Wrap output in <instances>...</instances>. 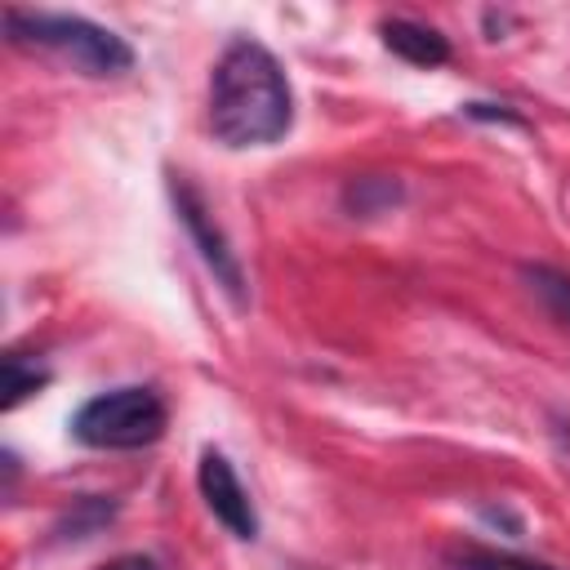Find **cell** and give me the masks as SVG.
<instances>
[{"instance_id": "obj_7", "label": "cell", "mask_w": 570, "mask_h": 570, "mask_svg": "<svg viewBox=\"0 0 570 570\" xmlns=\"http://www.w3.org/2000/svg\"><path fill=\"white\" fill-rule=\"evenodd\" d=\"M343 200H347L352 214H365V218H370V214H383V209H392V205L401 200V183L370 174V178H356V183L343 191Z\"/></svg>"}, {"instance_id": "obj_3", "label": "cell", "mask_w": 570, "mask_h": 570, "mask_svg": "<svg viewBox=\"0 0 570 570\" xmlns=\"http://www.w3.org/2000/svg\"><path fill=\"white\" fill-rule=\"evenodd\" d=\"M160 432H165V401L142 383L98 392L71 419V436L89 450H142L160 441Z\"/></svg>"}, {"instance_id": "obj_1", "label": "cell", "mask_w": 570, "mask_h": 570, "mask_svg": "<svg viewBox=\"0 0 570 570\" xmlns=\"http://www.w3.org/2000/svg\"><path fill=\"white\" fill-rule=\"evenodd\" d=\"M294 125V94L276 53L236 36L209 76V129L223 147H272Z\"/></svg>"}, {"instance_id": "obj_9", "label": "cell", "mask_w": 570, "mask_h": 570, "mask_svg": "<svg viewBox=\"0 0 570 570\" xmlns=\"http://www.w3.org/2000/svg\"><path fill=\"white\" fill-rule=\"evenodd\" d=\"M525 281L552 307V316H561L570 325V276L566 272H552V267H525Z\"/></svg>"}, {"instance_id": "obj_5", "label": "cell", "mask_w": 570, "mask_h": 570, "mask_svg": "<svg viewBox=\"0 0 570 570\" xmlns=\"http://www.w3.org/2000/svg\"><path fill=\"white\" fill-rule=\"evenodd\" d=\"M196 481H200V494H205L209 512H214L236 539H254V534H258V517H254L249 490L240 485V476H236V468L227 463L223 450H205V454H200Z\"/></svg>"}, {"instance_id": "obj_6", "label": "cell", "mask_w": 570, "mask_h": 570, "mask_svg": "<svg viewBox=\"0 0 570 570\" xmlns=\"http://www.w3.org/2000/svg\"><path fill=\"white\" fill-rule=\"evenodd\" d=\"M379 36H383V45H387L396 58H405L410 67H441V62H450V40H445L436 27H428V22H414V18H383V22H379Z\"/></svg>"}, {"instance_id": "obj_10", "label": "cell", "mask_w": 570, "mask_h": 570, "mask_svg": "<svg viewBox=\"0 0 570 570\" xmlns=\"http://www.w3.org/2000/svg\"><path fill=\"white\" fill-rule=\"evenodd\" d=\"M463 570H552V566H539V561H521V557H508V552H485V548H468Z\"/></svg>"}, {"instance_id": "obj_11", "label": "cell", "mask_w": 570, "mask_h": 570, "mask_svg": "<svg viewBox=\"0 0 570 570\" xmlns=\"http://www.w3.org/2000/svg\"><path fill=\"white\" fill-rule=\"evenodd\" d=\"M111 503H102V499H80L76 503V517H67V525H71V539H85L94 525H102V521H111Z\"/></svg>"}, {"instance_id": "obj_4", "label": "cell", "mask_w": 570, "mask_h": 570, "mask_svg": "<svg viewBox=\"0 0 570 570\" xmlns=\"http://www.w3.org/2000/svg\"><path fill=\"white\" fill-rule=\"evenodd\" d=\"M169 196H174V209H178V218H183V227H187L191 245L200 249L205 267L214 272V281L227 289V298H232L236 307H245V272H240V258H236V249L227 245L223 227L214 223V214H209L205 196H200L183 174H174V178H169Z\"/></svg>"}, {"instance_id": "obj_12", "label": "cell", "mask_w": 570, "mask_h": 570, "mask_svg": "<svg viewBox=\"0 0 570 570\" xmlns=\"http://www.w3.org/2000/svg\"><path fill=\"white\" fill-rule=\"evenodd\" d=\"M102 570H160L151 557H116V561H107Z\"/></svg>"}, {"instance_id": "obj_8", "label": "cell", "mask_w": 570, "mask_h": 570, "mask_svg": "<svg viewBox=\"0 0 570 570\" xmlns=\"http://www.w3.org/2000/svg\"><path fill=\"white\" fill-rule=\"evenodd\" d=\"M0 379H4V383H0V387H4V401H0V405H4V410H13L22 396H31L36 387H45V383H49V374H45V370H36V361H22L18 352H13V356H4Z\"/></svg>"}, {"instance_id": "obj_2", "label": "cell", "mask_w": 570, "mask_h": 570, "mask_svg": "<svg viewBox=\"0 0 570 570\" xmlns=\"http://www.w3.org/2000/svg\"><path fill=\"white\" fill-rule=\"evenodd\" d=\"M4 31H9L13 45L45 49L58 62L76 67L80 76H120V71L134 67V49L116 31H107V27H98V22L80 18V13L4 9Z\"/></svg>"}]
</instances>
